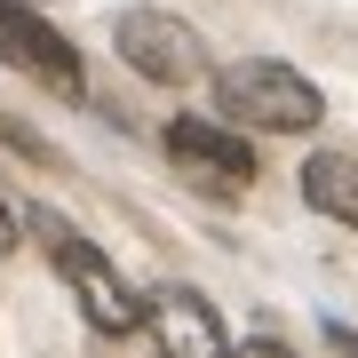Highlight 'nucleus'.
I'll return each instance as SVG.
<instances>
[{"mask_svg":"<svg viewBox=\"0 0 358 358\" xmlns=\"http://www.w3.org/2000/svg\"><path fill=\"white\" fill-rule=\"evenodd\" d=\"M0 64H16L24 80H40L56 96H80V48L32 8H0Z\"/></svg>","mask_w":358,"mask_h":358,"instance_id":"5","label":"nucleus"},{"mask_svg":"<svg viewBox=\"0 0 358 358\" xmlns=\"http://www.w3.org/2000/svg\"><path fill=\"white\" fill-rule=\"evenodd\" d=\"M167 159H176L199 192H215V199H239L247 183L263 176L255 143L231 136V128H215V120H167Z\"/></svg>","mask_w":358,"mask_h":358,"instance_id":"3","label":"nucleus"},{"mask_svg":"<svg viewBox=\"0 0 358 358\" xmlns=\"http://www.w3.org/2000/svg\"><path fill=\"white\" fill-rule=\"evenodd\" d=\"M215 103L231 128H263V136H303L319 128V88L279 56H247V64L215 72Z\"/></svg>","mask_w":358,"mask_h":358,"instance_id":"1","label":"nucleus"},{"mask_svg":"<svg viewBox=\"0 0 358 358\" xmlns=\"http://www.w3.org/2000/svg\"><path fill=\"white\" fill-rule=\"evenodd\" d=\"M239 358H294V350H287V343H247Z\"/></svg>","mask_w":358,"mask_h":358,"instance_id":"9","label":"nucleus"},{"mask_svg":"<svg viewBox=\"0 0 358 358\" xmlns=\"http://www.w3.org/2000/svg\"><path fill=\"white\" fill-rule=\"evenodd\" d=\"M112 40H120V56H128L143 80H159V88H192V80L207 72L199 32L183 24V16H167V8H128Z\"/></svg>","mask_w":358,"mask_h":358,"instance_id":"4","label":"nucleus"},{"mask_svg":"<svg viewBox=\"0 0 358 358\" xmlns=\"http://www.w3.org/2000/svg\"><path fill=\"white\" fill-rule=\"evenodd\" d=\"M32 231H40V247H48V263L64 271V287L80 294V310H88L96 334H136V327H143L136 287L112 271V255H103V247H88L64 215H48V207H32Z\"/></svg>","mask_w":358,"mask_h":358,"instance_id":"2","label":"nucleus"},{"mask_svg":"<svg viewBox=\"0 0 358 358\" xmlns=\"http://www.w3.org/2000/svg\"><path fill=\"white\" fill-rule=\"evenodd\" d=\"M327 343L343 350V358H358V334H350V327H327Z\"/></svg>","mask_w":358,"mask_h":358,"instance_id":"8","label":"nucleus"},{"mask_svg":"<svg viewBox=\"0 0 358 358\" xmlns=\"http://www.w3.org/2000/svg\"><path fill=\"white\" fill-rule=\"evenodd\" d=\"M16 247V215H8V199H0V255Z\"/></svg>","mask_w":358,"mask_h":358,"instance_id":"10","label":"nucleus"},{"mask_svg":"<svg viewBox=\"0 0 358 358\" xmlns=\"http://www.w3.org/2000/svg\"><path fill=\"white\" fill-rule=\"evenodd\" d=\"M0 8H40V0H0Z\"/></svg>","mask_w":358,"mask_h":358,"instance_id":"11","label":"nucleus"},{"mask_svg":"<svg viewBox=\"0 0 358 358\" xmlns=\"http://www.w3.org/2000/svg\"><path fill=\"white\" fill-rule=\"evenodd\" d=\"M143 327H152V343L167 358H223V327H215V310L192 287H159L143 303Z\"/></svg>","mask_w":358,"mask_h":358,"instance_id":"6","label":"nucleus"},{"mask_svg":"<svg viewBox=\"0 0 358 358\" xmlns=\"http://www.w3.org/2000/svg\"><path fill=\"white\" fill-rule=\"evenodd\" d=\"M303 199L334 215L343 231H358V152H310L303 159Z\"/></svg>","mask_w":358,"mask_h":358,"instance_id":"7","label":"nucleus"}]
</instances>
